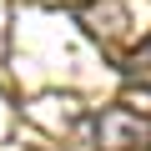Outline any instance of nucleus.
Wrapping results in <instances>:
<instances>
[{
    "mask_svg": "<svg viewBox=\"0 0 151 151\" xmlns=\"http://www.w3.org/2000/svg\"><path fill=\"white\" fill-rule=\"evenodd\" d=\"M81 151H151V121L131 106H101L76 121Z\"/></svg>",
    "mask_w": 151,
    "mask_h": 151,
    "instance_id": "1",
    "label": "nucleus"
},
{
    "mask_svg": "<svg viewBox=\"0 0 151 151\" xmlns=\"http://www.w3.org/2000/svg\"><path fill=\"white\" fill-rule=\"evenodd\" d=\"M121 76H126V86L151 91V35H141V40L121 55Z\"/></svg>",
    "mask_w": 151,
    "mask_h": 151,
    "instance_id": "2",
    "label": "nucleus"
}]
</instances>
